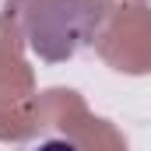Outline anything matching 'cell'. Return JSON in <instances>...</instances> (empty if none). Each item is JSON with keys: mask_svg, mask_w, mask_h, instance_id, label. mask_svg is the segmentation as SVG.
<instances>
[{"mask_svg": "<svg viewBox=\"0 0 151 151\" xmlns=\"http://www.w3.org/2000/svg\"><path fill=\"white\" fill-rule=\"evenodd\" d=\"M35 151H77V148L70 144V141H42Z\"/></svg>", "mask_w": 151, "mask_h": 151, "instance_id": "1", "label": "cell"}]
</instances>
